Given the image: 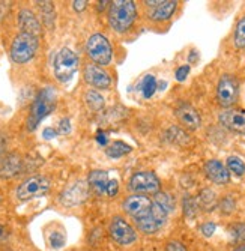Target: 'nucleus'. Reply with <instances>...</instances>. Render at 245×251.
I'll return each instance as SVG.
<instances>
[{
    "label": "nucleus",
    "instance_id": "obj_1",
    "mask_svg": "<svg viewBox=\"0 0 245 251\" xmlns=\"http://www.w3.org/2000/svg\"><path fill=\"white\" fill-rule=\"evenodd\" d=\"M137 8L132 0H115L110 3L108 23L110 27L118 33H123L131 29L132 23L136 21Z\"/></svg>",
    "mask_w": 245,
    "mask_h": 251
},
{
    "label": "nucleus",
    "instance_id": "obj_2",
    "mask_svg": "<svg viewBox=\"0 0 245 251\" xmlns=\"http://www.w3.org/2000/svg\"><path fill=\"white\" fill-rule=\"evenodd\" d=\"M56 105V90L53 87H46L38 94L27 119V129L33 131L41 124L44 118H47L54 110Z\"/></svg>",
    "mask_w": 245,
    "mask_h": 251
},
{
    "label": "nucleus",
    "instance_id": "obj_3",
    "mask_svg": "<svg viewBox=\"0 0 245 251\" xmlns=\"http://www.w3.org/2000/svg\"><path fill=\"white\" fill-rule=\"evenodd\" d=\"M54 77L60 83H68L78 70V56L68 47H63L54 57Z\"/></svg>",
    "mask_w": 245,
    "mask_h": 251
},
{
    "label": "nucleus",
    "instance_id": "obj_4",
    "mask_svg": "<svg viewBox=\"0 0 245 251\" xmlns=\"http://www.w3.org/2000/svg\"><path fill=\"white\" fill-rule=\"evenodd\" d=\"M36 50H38V38L27 33H20L12 41L11 59L15 63H26L30 59H33Z\"/></svg>",
    "mask_w": 245,
    "mask_h": 251
},
{
    "label": "nucleus",
    "instance_id": "obj_5",
    "mask_svg": "<svg viewBox=\"0 0 245 251\" xmlns=\"http://www.w3.org/2000/svg\"><path fill=\"white\" fill-rule=\"evenodd\" d=\"M86 51L87 56L92 59V62L102 66L108 65L111 62V57H113V50H111L110 41L101 33H95L89 38L86 44Z\"/></svg>",
    "mask_w": 245,
    "mask_h": 251
},
{
    "label": "nucleus",
    "instance_id": "obj_6",
    "mask_svg": "<svg viewBox=\"0 0 245 251\" xmlns=\"http://www.w3.org/2000/svg\"><path fill=\"white\" fill-rule=\"evenodd\" d=\"M49 190H50V180L46 176H32L20 184V187L17 188V199L23 201L32 200L36 197L46 196Z\"/></svg>",
    "mask_w": 245,
    "mask_h": 251
},
{
    "label": "nucleus",
    "instance_id": "obj_7",
    "mask_svg": "<svg viewBox=\"0 0 245 251\" xmlns=\"http://www.w3.org/2000/svg\"><path fill=\"white\" fill-rule=\"evenodd\" d=\"M167 217H169V214L160 206L157 201H153L150 211L145 217L136 220V224L143 233L152 235V233L163 229L166 221H167Z\"/></svg>",
    "mask_w": 245,
    "mask_h": 251
},
{
    "label": "nucleus",
    "instance_id": "obj_8",
    "mask_svg": "<svg viewBox=\"0 0 245 251\" xmlns=\"http://www.w3.org/2000/svg\"><path fill=\"white\" fill-rule=\"evenodd\" d=\"M239 98V83L238 80L230 75V74H224L217 86V100L220 102V105L230 108Z\"/></svg>",
    "mask_w": 245,
    "mask_h": 251
},
{
    "label": "nucleus",
    "instance_id": "obj_9",
    "mask_svg": "<svg viewBox=\"0 0 245 251\" xmlns=\"http://www.w3.org/2000/svg\"><path fill=\"white\" fill-rule=\"evenodd\" d=\"M160 179L152 172H137L131 176L128 188L136 194H157L160 191Z\"/></svg>",
    "mask_w": 245,
    "mask_h": 251
},
{
    "label": "nucleus",
    "instance_id": "obj_10",
    "mask_svg": "<svg viewBox=\"0 0 245 251\" xmlns=\"http://www.w3.org/2000/svg\"><path fill=\"white\" fill-rule=\"evenodd\" d=\"M108 232L111 239L119 245H131L137 239V233L132 229V226L121 217H115L111 220Z\"/></svg>",
    "mask_w": 245,
    "mask_h": 251
},
{
    "label": "nucleus",
    "instance_id": "obj_11",
    "mask_svg": "<svg viewBox=\"0 0 245 251\" xmlns=\"http://www.w3.org/2000/svg\"><path fill=\"white\" fill-rule=\"evenodd\" d=\"M89 197V184L84 180H77L70 187H66L60 194V203L63 206H78Z\"/></svg>",
    "mask_w": 245,
    "mask_h": 251
},
{
    "label": "nucleus",
    "instance_id": "obj_12",
    "mask_svg": "<svg viewBox=\"0 0 245 251\" xmlns=\"http://www.w3.org/2000/svg\"><path fill=\"white\" fill-rule=\"evenodd\" d=\"M152 203L153 201L143 194H132L123 200V209L128 215L139 220L150 211Z\"/></svg>",
    "mask_w": 245,
    "mask_h": 251
},
{
    "label": "nucleus",
    "instance_id": "obj_13",
    "mask_svg": "<svg viewBox=\"0 0 245 251\" xmlns=\"http://www.w3.org/2000/svg\"><path fill=\"white\" fill-rule=\"evenodd\" d=\"M147 8V15L153 21H166L169 20L177 8V2L174 0H153V2H145Z\"/></svg>",
    "mask_w": 245,
    "mask_h": 251
},
{
    "label": "nucleus",
    "instance_id": "obj_14",
    "mask_svg": "<svg viewBox=\"0 0 245 251\" xmlns=\"http://www.w3.org/2000/svg\"><path fill=\"white\" fill-rule=\"evenodd\" d=\"M220 124L236 134H245V111L236 108L222 110L220 113Z\"/></svg>",
    "mask_w": 245,
    "mask_h": 251
},
{
    "label": "nucleus",
    "instance_id": "obj_15",
    "mask_svg": "<svg viewBox=\"0 0 245 251\" xmlns=\"http://www.w3.org/2000/svg\"><path fill=\"white\" fill-rule=\"evenodd\" d=\"M174 115L179 119V122L187 128V129H197L202 124V118H200L198 111L188 102H181L174 108Z\"/></svg>",
    "mask_w": 245,
    "mask_h": 251
},
{
    "label": "nucleus",
    "instance_id": "obj_16",
    "mask_svg": "<svg viewBox=\"0 0 245 251\" xmlns=\"http://www.w3.org/2000/svg\"><path fill=\"white\" fill-rule=\"evenodd\" d=\"M84 80L97 89H108L111 86V77L102 68L94 63H89L84 66Z\"/></svg>",
    "mask_w": 245,
    "mask_h": 251
},
{
    "label": "nucleus",
    "instance_id": "obj_17",
    "mask_svg": "<svg viewBox=\"0 0 245 251\" xmlns=\"http://www.w3.org/2000/svg\"><path fill=\"white\" fill-rule=\"evenodd\" d=\"M205 173L211 182L218 184V185H224L230 180L229 169L221 161H218V159H209V161L205 164Z\"/></svg>",
    "mask_w": 245,
    "mask_h": 251
},
{
    "label": "nucleus",
    "instance_id": "obj_18",
    "mask_svg": "<svg viewBox=\"0 0 245 251\" xmlns=\"http://www.w3.org/2000/svg\"><path fill=\"white\" fill-rule=\"evenodd\" d=\"M18 26L21 29V33H27L32 36L41 35V23L35 17V14L29 9H23L18 14Z\"/></svg>",
    "mask_w": 245,
    "mask_h": 251
},
{
    "label": "nucleus",
    "instance_id": "obj_19",
    "mask_svg": "<svg viewBox=\"0 0 245 251\" xmlns=\"http://www.w3.org/2000/svg\"><path fill=\"white\" fill-rule=\"evenodd\" d=\"M23 167V161L17 153H9L0 159V177L11 179L17 176Z\"/></svg>",
    "mask_w": 245,
    "mask_h": 251
},
{
    "label": "nucleus",
    "instance_id": "obj_20",
    "mask_svg": "<svg viewBox=\"0 0 245 251\" xmlns=\"http://www.w3.org/2000/svg\"><path fill=\"white\" fill-rule=\"evenodd\" d=\"M108 175L107 172L102 170H94L89 173V179H87V184L89 187H92L98 194H105L107 185H108Z\"/></svg>",
    "mask_w": 245,
    "mask_h": 251
},
{
    "label": "nucleus",
    "instance_id": "obj_21",
    "mask_svg": "<svg viewBox=\"0 0 245 251\" xmlns=\"http://www.w3.org/2000/svg\"><path fill=\"white\" fill-rule=\"evenodd\" d=\"M217 204H218V199H217V194L209 190V188H205L200 191L198 194V206L202 208L203 211L206 212H211L217 208Z\"/></svg>",
    "mask_w": 245,
    "mask_h": 251
},
{
    "label": "nucleus",
    "instance_id": "obj_22",
    "mask_svg": "<svg viewBox=\"0 0 245 251\" xmlns=\"http://www.w3.org/2000/svg\"><path fill=\"white\" fill-rule=\"evenodd\" d=\"M84 102L86 105L91 108L92 111H99L102 110L105 101H104V97L97 92V90H87V92L84 94Z\"/></svg>",
    "mask_w": 245,
    "mask_h": 251
},
{
    "label": "nucleus",
    "instance_id": "obj_23",
    "mask_svg": "<svg viewBox=\"0 0 245 251\" xmlns=\"http://www.w3.org/2000/svg\"><path fill=\"white\" fill-rule=\"evenodd\" d=\"M140 92L143 94V97L146 100L152 98L153 94L157 92V89H158V83H157V78H155L153 75H146L142 83H140Z\"/></svg>",
    "mask_w": 245,
    "mask_h": 251
},
{
    "label": "nucleus",
    "instance_id": "obj_24",
    "mask_svg": "<svg viewBox=\"0 0 245 251\" xmlns=\"http://www.w3.org/2000/svg\"><path fill=\"white\" fill-rule=\"evenodd\" d=\"M132 151V148L129 145H126L125 142H115V143H111L107 149H105V153L110 156V158H121L126 153H129Z\"/></svg>",
    "mask_w": 245,
    "mask_h": 251
},
{
    "label": "nucleus",
    "instance_id": "obj_25",
    "mask_svg": "<svg viewBox=\"0 0 245 251\" xmlns=\"http://www.w3.org/2000/svg\"><path fill=\"white\" fill-rule=\"evenodd\" d=\"M233 42L236 49H245V15L241 17V20L238 21L233 35Z\"/></svg>",
    "mask_w": 245,
    "mask_h": 251
},
{
    "label": "nucleus",
    "instance_id": "obj_26",
    "mask_svg": "<svg viewBox=\"0 0 245 251\" xmlns=\"http://www.w3.org/2000/svg\"><path fill=\"white\" fill-rule=\"evenodd\" d=\"M226 167L229 169L230 173H233L236 176H244L245 175V163L239 156H229Z\"/></svg>",
    "mask_w": 245,
    "mask_h": 251
},
{
    "label": "nucleus",
    "instance_id": "obj_27",
    "mask_svg": "<svg viewBox=\"0 0 245 251\" xmlns=\"http://www.w3.org/2000/svg\"><path fill=\"white\" fill-rule=\"evenodd\" d=\"M153 201H157L167 214H170L173 211V208H174L173 197L170 194H167V193H157V194H155V200Z\"/></svg>",
    "mask_w": 245,
    "mask_h": 251
},
{
    "label": "nucleus",
    "instance_id": "obj_28",
    "mask_svg": "<svg viewBox=\"0 0 245 251\" xmlns=\"http://www.w3.org/2000/svg\"><path fill=\"white\" fill-rule=\"evenodd\" d=\"M182 208H184V214L187 218H194L198 209V203L191 196H185L182 201Z\"/></svg>",
    "mask_w": 245,
    "mask_h": 251
},
{
    "label": "nucleus",
    "instance_id": "obj_29",
    "mask_svg": "<svg viewBox=\"0 0 245 251\" xmlns=\"http://www.w3.org/2000/svg\"><path fill=\"white\" fill-rule=\"evenodd\" d=\"M169 139L173 142V143H177V145H187L188 143V135L181 129V128H176V126H172L167 132Z\"/></svg>",
    "mask_w": 245,
    "mask_h": 251
},
{
    "label": "nucleus",
    "instance_id": "obj_30",
    "mask_svg": "<svg viewBox=\"0 0 245 251\" xmlns=\"http://www.w3.org/2000/svg\"><path fill=\"white\" fill-rule=\"evenodd\" d=\"M230 236L235 242L238 244H244L245 242V224L244 223H236L233 226H230Z\"/></svg>",
    "mask_w": 245,
    "mask_h": 251
},
{
    "label": "nucleus",
    "instance_id": "obj_31",
    "mask_svg": "<svg viewBox=\"0 0 245 251\" xmlns=\"http://www.w3.org/2000/svg\"><path fill=\"white\" fill-rule=\"evenodd\" d=\"M39 6H41V9H42L44 20H46L47 26L51 27L53 20H54V8H53V3H51V2H42V3H39Z\"/></svg>",
    "mask_w": 245,
    "mask_h": 251
},
{
    "label": "nucleus",
    "instance_id": "obj_32",
    "mask_svg": "<svg viewBox=\"0 0 245 251\" xmlns=\"http://www.w3.org/2000/svg\"><path fill=\"white\" fill-rule=\"evenodd\" d=\"M49 242H50L51 248H54V250L62 248V247L65 245V236H63V233H60V232H53V233H50V236H49Z\"/></svg>",
    "mask_w": 245,
    "mask_h": 251
},
{
    "label": "nucleus",
    "instance_id": "obj_33",
    "mask_svg": "<svg viewBox=\"0 0 245 251\" xmlns=\"http://www.w3.org/2000/svg\"><path fill=\"white\" fill-rule=\"evenodd\" d=\"M235 206H236L235 200L230 196H226L224 199L220 201V209H221L222 214H230V212H233Z\"/></svg>",
    "mask_w": 245,
    "mask_h": 251
},
{
    "label": "nucleus",
    "instance_id": "obj_34",
    "mask_svg": "<svg viewBox=\"0 0 245 251\" xmlns=\"http://www.w3.org/2000/svg\"><path fill=\"white\" fill-rule=\"evenodd\" d=\"M119 191V182L116 179H110L108 180V185H107V190H105V194L108 197H115Z\"/></svg>",
    "mask_w": 245,
    "mask_h": 251
},
{
    "label": "nucleus",
    "instance_id": "obj_35",
    "mask_svg": "<svg viewBox=\"0 0 245 251\" xmlns=\"http://www.w3.org/2000/svg\"><path fill=\"white\" fill-rule=\"evenodd\" d=\"M188 74H190V65H182V66H179V68L176 70V73H174L177 81H184V80L188 77Z\"/></svg>",
    "mask_w": 245,
    "mask_h": 251
},
{
    "label": "nucleus",
    "instance_id": "obj_36",
    "mask_svg": "<svg viewBox=\"0 0 245 251\" xmlns=\"http://www.w3.org/2000/svg\"><path fill=\"white\" fill-rule=\"evenodd\" d=\"M215 229H217L215 223L209 221V223H205V224H202V227H200V232L203 233V236L209 238V236H212V235H214Z\"/></svg>",
    "mask_w": 245,
    "mask_h": 251
},
{
    "label": "nucleus",
    "instance_id": "obj_37",
    "mask_svg": "<svg viewBox=\"0 0 245 251\" xmlns=\"http://www.w3.org/2000/svg\"><path fill=\"white\" fill-rule=\"evenodd\" d=\"M166 251H187L185 245L181 244V242H176V241H172L166 245Z\"/></svg>",
    "mask_w": 245,
    "mask_h": 251
},
{
    "label": "nucleus",
    "instance_id": "obj_38",
    "mask_svg": "<svg viewBox=\"0 0 245 251\" xmlns=\"http://www.w3.org/2000/svg\"><path fill=\"white\" fill-rule=\"evenodd\" d=\"M71 131V125H70V119H62L59 124V132L60 134H68Z\"/></svg>",
    "mask_w": 245,
    "mask_h": 251
},
{
    "label": "nucleus",
    "instance_id": "obj_39",
    "mask_svg": "<svg viewBox=\"0 0 245 251\" xmlns=\"http://www.w3.org/2000/svg\"><path fill=\"white\" fill-rule=\"evenodd\" d=\"M42 135H44V139L50 140V139H53V137H56V135H57V131H56V129H53V128H46V129L42 131Z\"/></svg>",
    "mask_w": 245,
    "mask_h": 251
},
{
    "label": "nucleus",
    "instance_id": "obj_40",
    "mask_svg": "<svg viewBox=\"0 0 245 251\" xmlns=\"http://www.w3.org/2000/svg\"><path fill=\"white\" fill-rule=\"evenodd\" d=\"M73 6H74L75 11H83L87 6V2H84V0H80V2H73Z\"/></svg>",
    "mask_w": 245,
    "mask_h": 251
},
{
    "label": "nucleus",
    "instance_id": "obj_41",
    "mask_svg": "<svg viewBox=\"0 0 245 251\" xmlns=\"http://www.w3.org/2000/svg\"><path fill=\"white\" fill-rule=\"evenodd\" d=\"M6 236H8V233H6V229L5 227L0 224V241H3V239H6Z\"/></svg>",
    "mask_w": 245,
    "mask_h": 251
},
{
    "label": "nucleus",
    "instance_id": "obj_42",
    "mask_svg": "<svg viewBox=\"0 0 245 251\" xmlns=\"http://www.w3.org/2000/svg\"><path fill=\"white\" fill-rule=\"evenodd\" d=\"M188 60H190V62H196V60H197V51H191Z\"/></svg>",
    "mask_w": 245,
    "mask_h": 251
},
{
    "label": "nucleus",
    "instance_id": "obj_43",
    "mask_svg": "<svg viewBox=\"0 0 245 251\" xmlns=\"http://www.w3.org/2000/svg\"><path fill=\"white\" fill-rule=\"evenodd\" d=\"M233 251H245V242H244V244H241V245H238Z\"/></svg>",
    "mask_w": 245,
    "mask_h": 251
}]
</instances>
